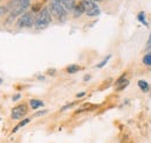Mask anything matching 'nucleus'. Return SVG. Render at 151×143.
I'll use <instances>...</instances> for the list:
<instances>
[{
  "label": "nucleus",
  "instance_id": "13",
  "mask_svg": "<svg viewBox=\"0 0 151 143\" xmlns=\"http://www.w3.org/2000/svg\"><path fill=\"white\" fill-rule=\"evenodd\" d=\"M137 20L142 23V25H144V26H149V23H148V20H147V17H145V13L144 12H139L138 14H137Z\"/></svg>",
  "mask_w": 151,
  "mask_h": 143
},
{
  "label": "nucleus",
  "instance_id": "20",
  "mask_svg": "<svg viewBox=\"0 0 151 143\" xmlns=\"http://www.w3.org/2000/svg\"><path fill=\"white\" fill-rule=\"evenodd\" d=\"M85 94H86L85 92H80V93H78V94H77V98H83Z\"/></svg>",
  "mask_w": 151,
  "mask_h": 143
},
{
  "label": "nucleus",
  "instance_id": "3",
  "mask_svg": "<svg viewBox=\"0 0 151 143\" xmlns=\"http://www.w3.org/2000/svg\"><path fill=\"white\" fill-rule=\"evenodd\" d=\"M34 23H35V18L33 13H29V12H26L21 17H19L17 22L19 28H30L34 26Z\"/></svg>",
  "mask_w": 151,
  "mask_h": 143
},
{
  "label": "nucleus",
  "instance_id": "22",
  "mask_svg": "<svg viewBox=\"0 0 151 143\" xmlns=\"http://www.w3.org/2000/svg\"><path fill=\"white\" fill-rule=\"evenodd\" d=\"M2 83H4V80H2V78H0V85H1Z\"/></svg>",
  "mask_w": 151,
  "mask_h": 143
},
{
  "label": "nucleus",
  "instance_id": "14",
  "mask_svg": "<svg viewBox=\"0 0 151 143\" xmlns=\"http://www.w3.org/2000/svg\"><path fill=\"white\" fill-rule=\"evenodd\" d=\"M111 57H112V55H108V56H106V57H105V58H104V59H102V61H101V62H100V63L96 65V68H98V69H101V68H104V66H105V65L108 63V61L111 59Z\"/></svg>",
  "mask_w": 151,
  "mask_h": 143
},
{
  "label": "nucleus",
  "instance_id": "9",
  "mask_svg": "<svg viewBox=\"0 0 151 143\" xmlns=\"http://www.w3.org/2000/svg\"><path fill=\"white\" fill-rule=\"evenodd\" d=\"M138 87H139V90L142 92H144V93H147V92L150 91V85L145 80H138Z\"/></svg>",
  "mask_w": 151,
  "mask_h": 143
},
{
  "label": "nucleus",
  "instance_id": "21",
  "mask_svg": "<svg viewBox=\"0 0 151 143\" xmlns=\"http://www.w3.org/2000/svg\"><path fill=\"white\" fill-rule=\"evenodd\" d=\"M90 79H91V76H88V74L84 77V80H85V82H87V80H90Z\"/></svg>",
  "mask_w": 151,
  "mask_h": 143
},
{
  "label": "nucleus",
  "instance_id": "8",
  "mask_svg": "<svg viewBox=\"0 0 151 143\" xmlns=\"http://www.w3.org/2000/svg\"><path fill=\"white\" fill-rule=\"evenodd\" d=\"M84 13H85V7H84L83 2L80 1L79 4L76 5L75 9H73V15H75L76 18H78V17H80V15L84 14Z\"/></svg>",
  "mask_w": 151,
  "mask_h": 143
},
{
  "label": "nucleus",
  "instance_id": "18",
  "mask_svg": "<svg viewBox=\"0 0 151 143\" xmlns=\"http://www.w3.org/2000/svg\"><path fill=\"white\" fill-rule=\"evenodd\" d=\"M19 99H21V94H20V93L15 94V95H14V97L12 98V100H13V101H18Z\"/></svg>",
  "mask_w": 151,
  "mask_h": 143
},
{
  "label": "nucleus",
  "instance_id": "10",
  "mask_svg": "<svg viewBox=\"0 0 151 143\" xmlns=\"http://www.w3.org/2000/svg\"><path fill=\"white\" fill-rule=\"evenodd\" d=\"M29 105H30V107L33 108V109H38V108H41L42 106H44L43 101H41L38 99H32L29 101Z\"/></svg>",
  "mask_w": 151,
  "mask_h": 143
},
{
  "label": "nucleus",
  "instance_id": "16",
  "mask_svg": "<svg viewBox=\"0 0 151 143\" xmlns=\"http://www.w3.org/2000/svg\"><path fill=\"white\" fill-rule=\"evenodd\" d=\"M8 12V7L7 6H0V17H2L4 14H6Z\"/></svg>",
  "mask_w": 151,
  "mask_h": 143
},
{
  "label": "nucleus",
  "instance_id": "2",
  "mask_svg": "<svg viewBox=\"0 0 151 143\" xmlns=\"http://www.w3.org/2000/svg\"><path fill=\"white\" fill-rule=\"evenodd\" d=\"M51 14L55 18L60 21L64 22L66 18H68V11L65 9V7L62 4V0H50V7H49Z\"/></svg>",
  "mask_w": 151,
  "mask_h": 143
},
{
  "label": "nucleus",
  "instance_id": "7",
  "mask_svg": "<svg viewBox=\"0 0 151 143\" xmlns=\"http://www.w3.org/2000/svg\"><path fill=\"white\" fill-rule=\"evenodd\" d=\"M62 4L68 12H73L76 5H77L76 0H62Z\"/></svg>",
  "mask_w": 151,
  "mask_h": 143
},
{
  "label": "nucleus",
  "instance_id": "11",
  "mask_svg": "<svg viewBox=\"0 0 151 143\" xmlns=\"http://www.w3.org/2000/svg\"><path fill=\"white\" fill-rule=\"evenodd\" d=\"M29 122H30V119H28V118H24L23 120H21V121H20V122H19V125L17 126V127H15V128H14V129L12 130V134H14V133H17V131L19 130L20 128H22V127H24V126H26V125H28Z\"/></svg>",
  "mask_w": 151,
  "mask_h": 143
},
{
  "label": "nucleus",
  "instance_id": "5",
  "mask_svg": "<svg viewBox=\"0 0 151 143\" xmlns=\"http://www.w3.org/2000/svg\"><path fill=\"white\" fill-rule=\"evenodd\" d=\"M81 2H83V1H81ZM83 5H84V7H85V14H86L87 17H90V18H95V17H98V15L101 13L99 6L96 5V2H95L94 0L83 2Z\"/></svg>",
  "mask_w": 151,
  "mask_h": 143
},
{
  "label": "nucleus",
  "instance_id": "6",
  "mask_svg": "<svg viewBox=\"0 0 151 143\" xmlns=\"http://www.w3.org/2000/svg\"><path fill=\"white\" fill-rule=\"evenodd\" d=\"M128 85H129V80L127 79V73L122 74V76L115 82V87H116L117 91H122V90H124Z\"/></svg>",
  "mask_w": 151,
  "mask_h": 143
},
{
  "label": "nucleus",
  "instance_id": "19",
  "mask_svg": "<svg viewBox=\"0 0 151 143\" xmlns=\"http://www.w3.org/2000/svg\"><path fill=\"white\" fill-rule=\"evenodd\" d=\"M75 105V103H71V104H69V105H65L64 107L62 108V110H65V109H68V108H70V107H72Z\"/></svg>",
  "mask_w": 151,
  "mask_h": 143
},
{
  "label": "nucleus",
  "instance_id": "17",
  "mask_svg": "<svg viewBox=\"0 0 151 143\" xmlns=\"http://www.w3.org/2000/svg\"><path fill=\"white\" fill-rule=\"evenodd\" d=\"M47 113H48V110L47 109H43V110H40L37 113H35V116H42V115H44Z\"/></svg>",
  "mask_w": 151,
  "mask_h": 143
},
{
  "label": "nucleus",
  "instance_id": "4",
  "mask_svg": "<svg viewBox=\"0 0 151 143\" xmlns=\"http://www.w3.org/2000/svg\"><path fill=\"white\" fill-rule=\"evenodd\" d=\"M28 113V105L27 104H20L12 109L11 112V119L13 120H23L24 116Z\"/></svg>",
  "mask_w": 151,
  "mask_h": 143
},
{
  "label": "nucleus",
  "instance_id": "15",
  "mask_svg": "<svg viewBox=\"0 0 151 143\" xmlns=\"http://www.w3.org/2000/svg\"><path fill=\"white\" fill-rule=\"evenodd\" d=\"M143 64L144 65H147V66H151V53H148V54L145 55L144 57H143Z\"/></svg>",
  "mask_w": 151,
  "mask_h": 143
},
{
  "label": "nucleus",
  "instance_id": "1",
  "mask_svg": "<svg viewBox=\"0 0 151 143\" xmlns=\"http://www.w3.org/2000/svg\"><path fill=\"white\" fill-rule=\"evenodd\" d=\"M50 23H51V12L49 7H44L41 9V12L35 18L34 27L36 30H42V29H45Z\"/></svg>",
  "mask_w": 151,
  "mask_h": 143
},
{
  "label": "nucleus",
  "instance_id": "12",
  "mask_svg": "<svg viewBox=\"0 0 151 143\" xmlns=\"http://www.w3.org/2000/svg\"><path fill=\"white\" fill-rule=\"evenodd\" d=\"M80 70H81V66H79V65H77V64H71V65L66 66V72H68V73H71V74L80 71Z\"/></svg>",
  "mask_w": 151,
  "mask_h": 143
}]
</instances>
